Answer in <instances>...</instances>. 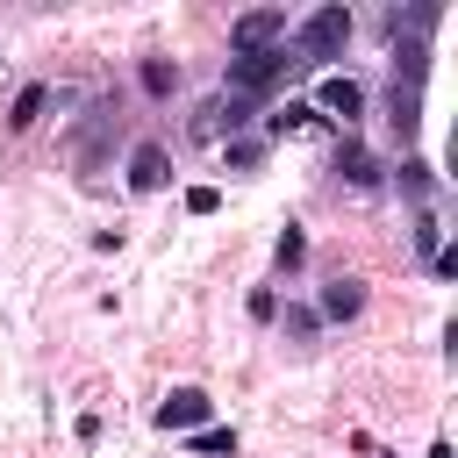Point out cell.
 I'll return each mask as SVG.
<instances>
[{"mask_svg": "<svg viewBox=\"0 0 458 458\" xmlns=\"http://www.w3.org/2000/svg\"><path fill=\"white\" fill-rule=\"evenodd\" d=\"M351 29H358L351 7H315V14L286 36V50H293V64H329V57L351 43Z\"/></svg>", "mask_w": 458, "mask_h": 458, "instance_id": "1", "label": "cell"}, {"mask_svg": "<svg viewBox=\"0 0 458 458\" xmlns=\"http://www.w3.org/2000/svg\"><path fill=\"white\" fill-rule=\"evenodd\" d=\"M286 64H293V50H286V43H272V50H236V57L222 64V93L265 100V93L286 79Z\"/></svg>", "mask_w": 458, "mask_h": 458, "instance_id": "2", "label": "cell"}, {"mask_svg": "<svg viewBox=\"0 0 458 458\" xmlns=\"http://www.w3.org/2000/svg\"><path fill=\"white\" fill-rule=\"evenodd\" d=\"M286 36H293L286 7H243V14L229 21V57H236V50H272V43H286Z\"/></svg>", "mask_w": 458, "mask_h": 458, "instance_id": "3", "label": "cell"}, {"mask_svg": "<svg viewBox=\"0 0 458 458\" xmlns=\"http://www.w3.org/2000/svg\"><path fill=\"white\" fill-rule=\"evenodd\" d=\"M172 186V150L165 143H136L129 150V193H165Z\"/></svg>", "mask_w": 458, "mask_h": 458, "instance_id": "4", "label": "cell"}, {"mask_svg": "<svg viewBox=\"0 0 458 458\" xmlns=\"http://www.w3.org/2000/svg\"><path fill=\"white\" fill-rule=\"evenodd\" d=\"M365 315V279H329L315 293V322H358Z\"/></svg>", "mask_w": 458, "mask_h": 458, "instance_id": "5", "label": "cell"}, {"mask_svg": "<svg viewBox=\"0 0 458 458\" xmlns=\"http://www.w3.org/2000/svg\"><path fill=\"white\" fill-rule=\"evenodd\" d=\"M157 429H208V394L200 386H172L157 401Z\"/></svg>", "mask_w": 458, "mask_h": 458, "instance_id": "6", "label": "cell"}, {"mask_svg": "<svg viewBox=\"0 0 458 458\" xmlns=\"http://www.w3.org/2000/svg\"><path fill=\"white\" fill-rule=\"evenodd\" d=\"M315 100H322L329 114H344V122H358V114H365V86H358V79H344V72H329V79L315 86Z\"/></svg>", "mask_w": 458, "mask_h": 458, "instance_id": "7", "label": "cell"}, {"mask_svg": "<svg viewBox=\"0 0 458 458\" xmlns=\"http://www.w3.org/2000/svg\"><path fill=\"white\" fill-rule=\"evenodd\" d=\"M336 172L351 179V186H379V165H372V150L351 136V143H336Z\"/></svg>", "mask_w": 458, "mask_h": 458, "instance_id": "8", "label": "cell"}, {"mask_svg": "<svg viewBox=\"0 0 458 458\" xmlns=\"http://www.w3.org/2000/svg\"><path fill=\"white\" fill-rule=\"evenodd\" d=\"M136 86H143L150 100H172V93H179V64H165V57H143V64H136Z\"/></svg>", "mask_w": 458, "mask_h": 458, "instance_id": "9", "label": "cell"}, {"mask_svg": "<svg viewBox=\"0 0 458 458\" xmlns=\"http://www.w3.org/2000/svg\"><path fill=\"white\" fill-rule=\"evenodd\" d=\"M43 107H50V86H21V93H14V107H7V129H29Z\"/></svg>", "mask_w": 458, "mask_h": 458, "instance_id": "10", "label": "cell"}, {"mask_svg": "<svg viewBox=\"0 0 458 458\" xmlns=\"http://www.w3.org/2000/svg\"><path fill=\"white\" fill-rule=\"evenodd\" d=\"M308 122H315V107H308V100H286V107L265 114V136H293V129H308Z\"/></svg>", "mask_w": 458, "mask_h": 458, "instance_id": "11", "label": "cell"}, {"mask_svg": "<svg viewBox=\"0 0 458 458\" xmlns=\"http://www.w3.org/2000/svg\"><path fill=\"white\" fill-rule=\"evenodd\" d=\"M401 193H408L415 208H429V193H437V179H429V165H422V157H408V165H401Z\"/></svg>", "mask_w": 458, "mask_h": 458, "instance_id": "12", "label": "cell"}, {"mask_svg": "<svg viewBox=\"0 0 458 458\" xmlns=\"http://www.w3.org/2000/svg\"><path fill=\"white\" fill-rule=\"evenodd\" d=\"M301 258H308V236H301V229H293V222H286V229H279V236H272V265H279V272H293V265H301Z\"/></svg>", "mask_w": 458, "mask_h": 458, "instance_id": "13", "label": "cell"}, {"mask_svg": "<svg viewBox=\"0 0 458 458\" xmlns=\"http://www.w3.org/2000/svg\"><path fill=\"white\" fill-rule=\"evenodd\" d=\"M415 250H422V258L444 250V222H437V208H415Z\"/></svg>", "mask_w": 458, "mask_h": 458, "instance_id": "14", "label": "cell"}, {"mask_svg": "<svg viewBox=\"0 0 458 458\" xmlns=\"http://www.w3.org/2000/svg\"><path fill=\"white\" fill-rule=\"evenodd\" d=\"M193 451L200 458H236V429H215L208 422V429H193Z\"/></svg>", "mask_w": 458, "mask_h": 458, "instance_id": "15", "label": "cell"}, {"mask_svg": "<svg viewBox=\"0 0 458 458\" xmlns=\"http://www.w3.org/2000/svg\"><path fill=\"white\" fill-rule=\"evenodd\" d=\"M222 150H229V165H236V172H250V165L265 157V143H258V136H229Z\"/></svg>", "mask_w": 458, "mask_h": 458, "instance_id": "16", "label": "cell"}, {"mask_svg": "<svg viewBox=\"0 0 458 458\" xmlns=\"http://www.w3.org/2000/svg\"><path fill=\"white\" fill-rule=\"evenodd\" d=\"M279 322H286V336H315V329H322V322H315V308H286Z\"/></svg>", "mask_w": 458, "mask_h": 458, "instance_id": "17", "label": "cell"}, {"mask_svg": "<svg viewBox=\"0 0 458 458\" xmlns=\"http://www.w3.org/2000/svg\"><path fill=\"white\" fill-rule=\"evenodd\" d=\"M215 200H222L215 186H193V193H186V208H193V215H215Z\"/></svg>", "mask_w": 458, "mask_h": 458, "instance_id": "18", "label": "cell"}]
</instances>
